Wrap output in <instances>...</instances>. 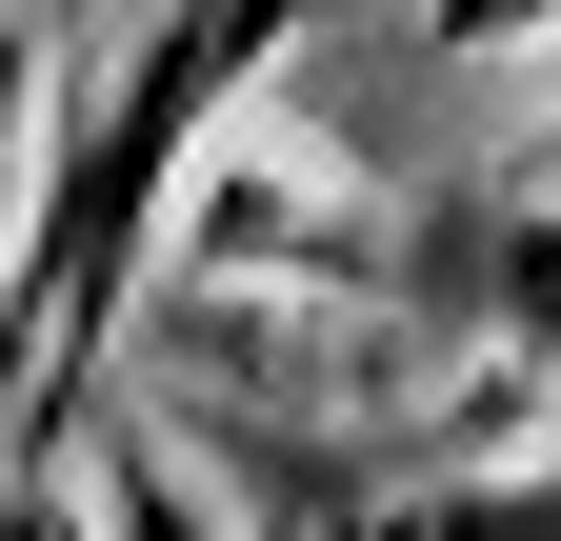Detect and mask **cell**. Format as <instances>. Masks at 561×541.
<instances>
[{"instance_id": "2", "label": "cell", "mask_w": 561, "mask_h": 541, "mask_svg": "<svg viewBox=\"0 0 561 541\" xmlns=\"http://www.w3.org/2000/svg\"><path fill=\"white\" fill-rule=\"evenodd\" d=\"M101 541H221V482L161 422H101Z\"/></svg>"}, {"instance_id": "1", "label": "cell", "mask_w": 561, "mask_h": 541, "mask_svg": "<svg viewBox=\"0 0 561 541\" xmlns=\"http://www.w3.org/2000/svg\"><path fill=\"white\" fill-rule=\"evenodd\" d=\"M301 21H321V0H161V41H140V60H121V101H101V141L41 181L21 261H0V441H41L60 401L101 381L140 241L181 221V161H201V120H221V101H261V60L301 41Z\"/></svg>"}, {"instance_id": "3", "label": "cell", "mask_w": 561, "mask_h": 541, "mask_svg": "<svg viewBox=\"0 0 561 541\" xmlns=\"http://www.w3.org/2000/svg\"><path fill=\"white\" fill-rule=\"evenodd\" d=\"M21 101H41V60H21V41H0V241H21V221H41V200H21Z\"/></svg>"}]
</instances>
